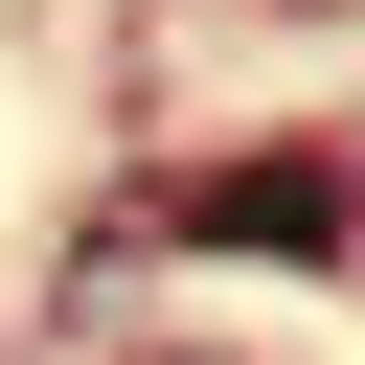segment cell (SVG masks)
Here are the masks:
<instances>
[{
  "mask_svg": "<svg viewBox=\"0 0 365 365\" xmlns=\"http://www.w3.org/2000/svg\"><path fill=\"white\" fill-rule=\"evenodd\" d=\"M182 228H205V251L319 274V251H342V160H228V182H182Z\"/></svg>",
  "mask_w": 365,
  "mask_h": 365,
  "instance_id": "6da1fadb",
  "label": "cell"
}]
</instances>
